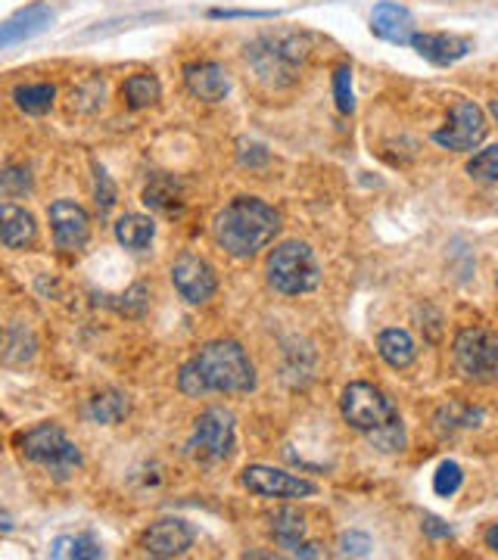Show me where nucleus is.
Listing matches in <instances>:
<instances>
[{
  "instance_id": "nucleus-1",
  "label": "nucleus",
  "mask_w": 498,
  "mask_h": 560,
  "mask_svg": "<svg viewBox=\"0 0 498 560\" xmlns=\"http://www.w3.org/2000/svg\"><path fill=\"white\" fill-rule=\"evenodd\" d=\"M178 389L190 399L221 393V396H246L256 389V364L246 349L234 340H212L199 349L194 359L181 364Z\"/></svg>"
},
{
  "instance_id": "nucleus-2",
  "label": "nucleus",
  "mask_w": 498,
  "mask_h": 560,
  "mask_svg": "<svg viewBox=\"0 0 498 560\" xmlns=\"http://www.w3.org/2000/svg\"><path fill=\"white\" fill-rule=\"evenodd\" d=\"M280 234V212L259 197H238L212 221V237L234 259H253Z\"/></svg>"
},
{
  "instance_id": "nucleus-3",
  "label": "nucleus",
  "mask_w": 498,
  "mask_h": 560,
  "mask_svg": "<svg viewBox=\"0 0 498 560\" xmlns=\"http://www.w3.org/2000/svg\"><path fill=\"white\" fill-rule=\"evenodd\" d=\"M339 411H343V420L352 430L364 433L380 452H402L405 448V423H402L396 401L390 399L383 389H378L374 383H349L339 396Z\"/></svg>"
},
{
  "instance_id": "nucleus-4",
  "label": "nucleus",
  "mask_w": 498,
  "mask_h": 560,
  "mask_svg": "<svg viewBox=\"0 0 498 560\" xmlns=\"http://www.w3.org/2000/svg\"><path fill=\"white\" fill-rule=\"evenodd\" d=\"M265 278H268V287L280 296L312 293L321 280V265L315 259V249L302 241L278 243L265 259Z\"/></svg>"
},
{
  "instance_id": "nucleus-5",
  "label": "nucleus",
  "mask_w": 498,
  "mask_h": 560,
  "mask_svg": "<svg viewBox=\"0 0 498 560\" xmlns=\"http://www.w3.org/2000/svg\"><path fill=\"white\" fill-rule=\"evenodd\" d=\"M16 448L25 460L38 464L44 470L57 474V477H69L81 464V452L76 442L66 436L60 423H38L28 433H22L16 440Z\"/></svg>"
},
{
  "instance_id": "nucleus-6",
  "label": "nucleus",
  "mask_w": 498,
  "mask_h": 560,
  "mask_svg": "<svg viewBox=\"0 0 498 560\" xmlns=\"http://www.w3.org/2000/svg\"><path fill=\"white\" fill-rule=\"evenodd\" d=\"M238 445V420L228 408H206L194 420V436L187 442V455L197 464H221L234 455Z\"/></svg>"
},
{
  "instance_id": "nucleus-7",
  "label": "nucleus",
  "mask_w": 498,
  "mask_h": 560,
  "mask_svg": "<svg viewBox=\"0 0 498 560\" xmlns=\"http://www.w3.org/2000/svg\"><path fill=\"white\" fill-rule=\"evenodd\" d=\"M452 361L464 381H498V337L486 327H464L452 342Z\"/></svg>"
},
{
  "instance_id": "nucleus-8",
  "label": "nucleus",
  "mask_w": 498,
  "mask_h": 560,
  "mask_svg": "<svg viewBox=\"0 0 498 560\" xmlns=\"http://www.w3.org/2000/svg\"><path fill=\"white\" fill-rule=\"evenodd\" d=\"M486 131H489L486 113L474 101L461 97L452 103L445 125L433 131V143L442 150H452V153H471L486 140Z\"/></svg>"
},
{
  "instance_id": "nucleus-9",
  "label": "nucleus",
  "mask_w": 498,
  "mask_h": 560,
  "mask_svg": "<svg viewBox=\"0 0 498 560\" xmlns=\"http://www.w3.org/2000/svg\"><path fill=\"white\" fill-rule=\"evenodd\" d=\"M240 486L250 492V495H259V499H280V501H299L319 495V486L305 477L297 474H287L280 467H268V464H250L243 474H240Z\"/></svg>"
},
{
  "instance_id": "nucleus-10",
  "label": "nucleus",
  "mask_w": 498,
  "mask_h": 560,
  "mask_svg": "<svg viewBox=\"0 0 498 560\" xmlns=\"http://www.w3.org/2000/svg\"><path fill=\"white\" fill-rule=\"evenodd\" d=\"M194 526L181 517H162V521L150 523L140 536V548L150 558H181L194 548Z\"/></svg>"
},
{
  "instance_id": "nucleus-11",
  "label": "nucleus",
  "mask_w": 498,
  "mask_h": 560,
  "mask_svg": "<svg viewBox=\"0 0 498 560\" xmlns=\"http://www.w3.org/2000/svg\"><path fill=\"white\" fill-rule=\"evenodd\" d=\"M172 283H175L181 300L190 302V305H206L216 296V290H219V280H216L212 265L206 259H199V256H181L172 265Z\"/></svg>"
},
{
  "instance_id": "nucleus-12",
  "label": "nucleus",
  "mask_w": 498,
  "mask_h": 560,
  "mask_svg": "<svg viewBox=\"0 0 498 560\" xmlns=\"http://www.w3.org/2000/svg\"><path fill=\"white\" fill-rule=\"evenodd\" d=\"M50 231H54V243L60 253H79L91 237V219L84 212V206L76 200H57L50 202Z\"/></svg>"
},
{
  "instance_id": "nucleus-13",
  "label": "nucleus",
  "mask_w": 498,
  "mask_h": 560,
  "mask_svg": "<svg viewBox=\"0 0 498 560\" xmlns=\"http://www.w3.org/2000/svg\"><path fill=\"white\" fill-rule=\"evenodd\" d=\"M371 32L380 40L398 44V47H412V38L418 35L412 10L396 3V0H380L378 7L371 10Z\"/></svg>"
},
{
  "instance_id": "nucleus-14",
  "label": "nucleus",
  "mask_w": 498,
  "mask_h": 560,
  "mask_svg": "<svg viewBox=\"0 0 498 560\" xmlns=\"http://www.w3.org/2000/svg\"><path fill=\"white\" fill-rule=\"evenodd\" d=\"M184 84L190 91V97L202 103H221L231 94V75L228 69L212 60L187 62L184 66Z\"/></svg>"
},
{
  "instance_id": "nucleus-15",
  "label": "nucleus",
  "mask_w": 498,
  "mask_h": 560,
  "mask_svg": "<svg viewBox=\"0 0 498 560\" xmlns=\"http://www.w3.org/2000/svg\"><path fill=\"white\" fill-rule=\"evenodd\" d=\"M412 47L433 66H455L474 50V40L464 35H452V32H418L412 38Z\"/></svg>"
},
{
  "instance_id": "nucleus-16",
  "label": "nucleus",
  "mask_w": 498,
  "mask_h": 560,
  "mask_svg": "<svg viewBox=\"0 0 498 560\" xmlns=\"http://www.w3.org/2000/svg\"><path fill=\"white\" fill-rule=\"evenodd\" d=\"M50 22H54V10H50L44 0H35V3L16 10L10 20L0 25V47L10 50V47H16L22 40L35 38V35H40V32L50 25Z\"/></svg>"
},
{
  "instance_id": "nucleus-17",
  "label": "nucleus",
  "mask_w": 498,
  "mask_h": 560,
  "mask_svg": "<svg viewBox=\"0 0 498 560\" xmlns=\"http://www.w3.org/2000/svg\"><path fill=\"white\" fill-rule=\"evenodd\" d=\"M38 237V224L28 209H22L16 202H3L0 206V241L7 249H25Z\"/></svg>"
},
{
  "instance_id": "nucleus-18",
  "label": "nucleus",
  "mask_w": 498,
  "mask_h": 560,
  "mask_svg": "<svg viewBox=\"0 0 498 560\" xmlns=\"http://www.w3.org/2000/svg\"><path fill=\"white\" fill-rule=\"evenodd\" d=\"M378 352L380 359L386 361L393 371H405L412 368L418 359V346L412 340L408 330H398V327H386L378 334Z\"/></svg>"
},
{
  "instance_id": "nucleus-19",
  "label": "nucleus",
  "mask_w": 498,
  "mask_h": 560,
  "mask_svg": "<svg viewBox=\"0 0 498 560\" xmlns=\"http://www.w3.org/2000/svg\"><path fill=\"white\" fill-rule=\"evenodd\" d=\"M157 237V224L150 215H138V212H128L116 221V241L131 249V253H143Z\"/></svg>"
},
{
  "instance_id": "nucleus-20",
  "label": "nucleus",
  "mask_w": 498,
  "mask_h": 560,
  "mask_svg": "<svg viewBox=\"0 0 498 560\" xmlns=\"http://www.w3.org/2000/svg\"><path fill=\"white\" fill-rule=\"evenodd\" d=\"M268 521H271V536L278 539L280 548H287V555L305 541L309 523H305V517L299 514L297 508H280V511H275Z\"/></svg>"
},
{
  "instance_id": "nucleus-21",
  "label": "nucleus",
  "mask_w": 498,
  "mask_h": 560,
  "mask_svg": "<svg viewBox=\"0 0 498 560\" xmlns=\"http://www.w3.org/2000/svg\"><path fill=\"white\" fill-rule=\"evenodd\" d=\"M54 101H57V88L50 81H32V84H20L13 91V103H16V109H22L25 116H44V113H50Z\"/></svg>"
},
{
  "instance_id": "nucleus-22",
  "label": "nucleus",
  "mask_w": 498,
  "mask_h": 560,
  "mask_svg": "<svg viewBox=\"0 0 498 560\" xmlns=\"http://www.w3.org/2000/svg\"><path fill=\"white\" fill-rule=\"evenodd\" d=\"M121 94H125V103L131 109H147V106H157L160 103L162 84L153 72H135V75H128Z\"/></svg>"
},
{
  "instance_id": "nucleus-23",
  "label": "nucleus",
  "mask_w": 498,
  "mask_h": 560,
  "mask_svg": "<svg viewBox=\"0 0 498 560\" xmlns=\"http://www.w3.org/2000/svg\"><path fill=\"white\" fill-rule=\"evenodd\" d=\"M50 558L57 560H97L103 558V545L94 536H60L50 545Z\"/></svg>"
},
{
  "instance_id": "nucleus-24",
  "label": "nucleus",
  "mask_w": 498,
  "mask_h": 560,
  "mask_svg": "<svg viewBox=\"0 0 498 560\" xmlns=\"http://www.w3.org/2000/svg\"><path fill=\"white\" fill-rule=\"evenodd\" d=\"M128 411H131V401H128V396L125 393H100V396H94L91 399V408H88V415H91V420H97V423H119V420L128 418Z\"/></svg>"
},
{
  "instance_id": "nucleus-25",
  "label": "nucleus",
  "mask_w": 498,
  "mask_h": 560,
  "mask_svg": "<svg viewBox=\"0 0 498 560\" xmlns=\"http://www.w3.org/2000/svg\"><path fill=\"white\" fill-rule=\"evenodd\" d=\"M143 202L147 206H153V209H160V212H178V190H175V180L169 178H157L147 190H143Z\"/></svg>"
},
{
  "instance_id": "nucleus-26",
  "label": "nucleus",
  "mask_w": 498,
  "mask_h": 560,
  "mask_svg": "<svg viewBox=\"0 0 498 560\" xmlns=\"http://www.w3.org/2000/svg\"><path fill=\"white\" fill-rule=\"evenodd\" d=\"M467 178L479 184H498V143L474 153V160L467 162Z\"/></svg>"
},
{
  "instance_id": "nucleus-27",
  "label": "nucleus",
  "mask_w": 498,
  "mask_h": 560,
  "mask_svg": "<svg viewBox=\"0 0 498 560\" xmlns=\"http://www.w3.org/2000/svg\"><path fill=\"white\" fill-rule=\"evenodd\" d=\"M461 482H464L461 464H455V460H442L437 467V474H433V492L442 495V499H452L461 489Z\"/></svg>"
},
{
  "instance_id": "nucleus-28",
  "label": "nucleus",
  "mask_w": 498,
  "mask_h": 560,
  "mask_svg": "<svg viewBox=\"0 0 498 560\" xmlns=\"http://www.w3.org/2000/svg\"><path fill=\"white\" fill-rule=\"evenodd\" d=\"M334 101H337L339 113H352L356 109V94H352V66H337L334 69Z\"/></svg>"
},
{
  "instance_id": "nucleus-29",
  "label": "nucleus",
  "mask_w": 498,
  "mask_h": 560,
  "mask_svg": "<svg viewBox=\"0 0 498 560\" xmlns=\"http://www.w3.org/2000/svg\"><path fill=\"white\" fill-rule=\"evenodd\" d=\"M0 187H3V194L13 200V197H25L28 190H32V175H28V168L25 165H7L3 168V175H0Z\"/></svg>"
},
{
  "instance_id": "nucleus-30",
  "label": "nucleus",
  "mask_w": 498,
  "mask_h": 560,
  "mask_svg": "<svg viewBox=\"0 0 498 560\" xmlns=\"http://www.w3.org/2000/svg\"><path fill=\"white\" fill-rule=\"evenodd\" d=\"M94 175H97V194H94L97 197V212L100 215H109L113 206H116V184L106 175L103 165H94Z\"/></svg>"
},
{
  "instance_id": "nucleus-31",
  "label": "nucleus",
  "mask_w": 498,
  "mask_h": 560,
  "mask_svg": "<svg viewBox=\"0 0 498 560\" xmlns=\"http://www.w3.org/2000/svg\"><path fill=\"white\" fill-rule=\"evenodd\" d=\"M371 539L364 533H343L339 536V555L343 558H368L371 555Z\"/></svg>"
},
{
  "instance_id": "nucleus-32",
  "label": "nucleus",
  "mask_w": 498,
  "mask_h": 560,
  "mask_svg": "<svg viewBox=\"0 0 498 560\" xmlns=\"http://www.w3.org/2000/svg\"><path fill=\"white\" fill-rule=\"evenodd\" d=\"M212 20H271L268 10H209Z\"/></svg>"
},
{
  "instance_id": "nucleus-33",
  "label": "nucleus",
  "mask_w": 498,
  "mask_h": 560,
  "mask_svg": "<svg viewBox=\"0 0 498 560\" xmlns=\"http://www.w3.org/2000/svg\"><path fill=\"white\" fill-rule=\"evenodd\" d=\"M424 533H427L430 539H452V533H455V529H452L445 521L433 517V514H427V517H424Z\"/></svg>"
},
{
  "instance_id": "nucleus-34",
  "label": "nucleus",
  "mask_w": 498,
  "mask_h": 560,
  "mask_svg": "<svg viewBox=\"0 0 498 560\" xmlns=\"http://www.w3.org/2000/svg\"><path fill=\"white\" fill-rule=\"evenodd\" d=\"M486 548H493L498 555V523H493V526L486 529Z\"/></svg>"
},
{
  "instance_id": "nucleus-35",
  "label": "nucleus",
  "mask_w": 498,
  "mask_h": 560,
  "mask_svg": "<svg viewBox=\"0 0 498 560\" xmlns=\"http://www.w3.org/2000/svg\"><path fill=\"white\" fill-rule=\"evenodd\" d=\"M489 113H493V116H496V121H498V101L489 103Z\"/></svg>"
}]
</instances>
